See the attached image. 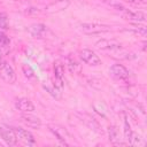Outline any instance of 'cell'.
Listing matches in <instances>:
<instances>
[{"instance_id":"6","label":"cell","mask_w":147,"mask_h":147,"mask_svg":"<svg viewBox=\"0 0 147 147\" xmlns=\"http://www.w3.org/2000/svg\"><path fill=\"white\" fill-rule=\"evenodd\" d=\"M13 130L16 133L17 140L22 141L23 144H25L28 146H34L36 145V139H34V137L32 136V133L30 131H28L25 129H22V127H13Z\"/></svg>"},{"instance_id":"23","label":"cell","mask_w":147,"mask_h":147,"mask_svg":"<svg viewBox=\"0 0 147 147\" xmlns=\"http://www.w3.org/2000/svg\"><path fill=\"white\" fill-rule=\"evenodd\" d=\"M1 146H2V145H1V144H0V147H1Z\"/></svg>"},{"instance_id":"19","label":"cell","mask_w":147,"mask_h":147,"mask_svg":"<svg viewBox=\"0 0 147 147\" xmlns=\"http://www.w3.org/2000/svg\"><path fill=\"white\" fill-rule=\"evenodd\" d=\"M10 45V39H9V37L6 34V33H3L2 31H0V46L1 47H8Z\"/></svg>"},{"instance_id":"14","label":"cell","mask_w":147,"mask_h":147,"mask_svg":"<svg viewBox=\"0 0 147 147\" xmlns=\"http://www.w3.org/2000/svg\"><path fill=\"white\" fill-rule=\"evenodd\" d=\"M95 46L99 48V49H102V51H107V52H110V51H114V49H117L119 47H122L121 42L116 41V40H107V39H102V40H99Z\"/></svg>"},{"instance_id":"5","label":"cell","mask_w":147,"mask_h":147,"mask_svg":"<svg viewBox=\"0 0 147 147\" xmlns=\"http://www.w3.org/2000/svg\"><path fill=\"white\" fill-rule=\"evenodd\" d=\"M29 33L34 37V38H39V39H44V38H47L48 34H52L49 29L45 25V24H41V23H34L32 25H30L29 28Z\"/></svg>"},{"instance_id":"1","label":"cell","mask_w":147,"mask_h":147,"mask_svg":"<svg viewBox=\"0 0 147 147\" xmlns=\"http://www.w3.org/2000/svg\"><path fill=\"white\" fill-rule=\"evenodd\" d=\"M80 30L86 34H99L110 31V26L99 23H83L80 25Z\"/></svg>"},{"instance_id":"10","label":"cell","mask_w":147,"mask_h":147,"mask_svg":"<svg viewBox=\"0 0 147 147\" xmlns=\"http://www.w3.org/2000/svg\"><path fill=\"white\" fill-rule=\"evenodd\" d=\"M53 74H54V79H55V87H57L59 90H62V87H63L64 68H63V64L60 61H56L54 63Z\"/></svg>"},{"instance_id":"4","label":"cell","mask_w":147,"mask_h":147,"mask_svg":"<svg viewBox=\"0 0 147 147\" xmlns=\"http://www.w3.org/2000/svg\"><path fill=\"white\" fill-rule=\"evenodd\" d=\"M122 16L124 20L133 23V24H138V23H144L146 21V14L142 11H132L129 9H124L122 10Z\"/></svg>"},{"instance_id":"21","label":"cell","mask_w":147,"mask_h":147,"mask_svg":"<svg viewBox=\"0 0 147 147\" xmlns=\"http://www.w3.org/2000/svg\"><path fill=\"white\" fill-rule=\"evenodd\" d=\"M7 17H6V15L5 14H2V13H0V30L1 29H7Z\"/></svg>"},{"instance_id":"11","label":"cell","mask_w":147,"mask_h":147,"mask_svg":"<svg viewBox=\"0 0 147 147\" xmlns=\"http://www.w3.org/2000/svg\"><path fill=\"white\" fill-rule=\"evenodd\" d=\"M15 108L22 113H32L36 110L34 105L28 98H18L15 100Z\"/></svg>"},{"instance_id":"20","label":"cell","mask_w":147,"mask_h":147,"mask_svg":"<svg viewBox=\"0 0 147 147\" xmlns=\"http://www.w3.org/2000/svg\"><path fill=\"white\" fill-rule=\"evenodd\" d=\"M124 2L134 6V7H145L146 6V0H123Z\"/></svg>"},{"instance_id":"2","label":"cell","mask_w":147,"mask_h":147,"mask_svg":"<svg viewBox=\"0 0 147 147\" xmlns=\"http://www.w3.org/2000/svg\"><path fill=\"white\" fill-rule=\"evenodd\" d=\"M79 57L84 63H86L88 65L95 67L101 63V59L99 57V55L88 48H84V49L79 51Z\"/></svg>"},{"instance_id":"22","label":"cell","mask_w":147,"mask_h":147,"mask_svg":"<svg viewBox=\"0 0 147 147\" xmlns=\"http://www.w3.org/2000/svg\"><path fill=\"white\" fill-rule=\"evenodd\" d=\"M2 62H3V61H2V56H1V53H0V64H1Z\"/></svg>"},{"instance_id":"13","label":"cell","mask_w":147,"mask_h":147,"mask_svg":"<svg viewBox=\"0 0 147 147\" xmlns=\"http://www.w3.org/2000/svg\"><path fill=\"white\" fill-rule=\"evenodd\" d=\"M51 132L56 137V139L62 144V145H68L67 142V138L69 137L68 132L62 127V126H59V125H49L48 126Z\"/></svg>"},{"instance_id":"12","label":"cell","mask_w":147,"mask_h":147,"mask_svg":"<svg viewBox=\"0 0 147 147\" xmlns=\"http://www.w3.org/2000/svg\"><path fill=\"white\" fill-rule=\"evenodd\" d=\"M21 121L23 124H25L28 127H31V129H39L41 126V121L33 116V115H30L29 113H24L21 115Z\"/></svg>"},{"instance_id":"18","label":"cell","mask_w":147,"mask_h":147,"mask_svg":"<svg viewBox=\"0 0 147 147\" xmlns=\"http://www.w3.org/2000/svg\"><path fill=\"white\" fill-rule=\"evenodd\" d=\"M22 71L24 74V76L28 78V79H36V75H34V71L33 69L28 65V64H23L22 65Z\"/></svg>"},{"instance_id":"8","label":"cell","mask_w":147,"mask_h":147,"mask_svg":"<svg viewBox=\"0 0 147 147\" xmlns=\"http://www.w3.org/2000/svg\"><path fill=\"white\" fill-rule=\"evenodd\" d=\"M0 137L8 146H15L17 144V137L13 127L0 126Z\"/></svg>"},{"instance_id":"7","label":"cell","mask_w":147,"mask_h":147,"mask_svg":"<svg viewBox=\"0 0 147 147\" xmlns=\"http://www.w3.org/2000/svg\"><path fill=\"white\" fill-rule=\"evenodd\" d=\"M109 72L113 78L117 79V80H126L129 79V70L123 65V64H119V63H115L110 67L109 69Z\"/></svg>"},{"instance_id":"17","label":"cell","mask_w":147,"mask_h":147,"mask_svg":"<svg viewBox=\"0 0 147 147\" xmlns=\"http://www.w3.org/2000/svg\"><path fill=\"white\" fill-rule=\"evenodd\" d=\"M132 136H133V131H132V129L130 126V123H129L127 117H125V119H124V137H125L127 144H130Z\"/></svg>"},{"instance_id":"16","label":"cell","mask_w":147,"mask_h":147,"mask_svg":"<svg viewBox=\"0 0 147 147\" xmlns=\"http://www.w3.org/2000/svg\"><path fill=\"white\" fill-rule=\"evenodd\" d=\"M67 64H68V68H69L70 72H72V74L80 72V64H79L75 59H70V57H68V60H67Z\"/></svg>"},{"instance_id":"3","label":"cell","mask_w":147,"mask_h":147,"mask_svg":"<svg viewBox=\"0 0 147 147\" xmlns=\"http://www.w3.org/2000/svg\"><path fill=\"white\" fill-rule=\"evenodd\" d=\"M0 77L7 84H14L16 82L15 70L13 69V67L9 63H7L5 61L0 64Z\"/></svg>"},{"instance_id":"15","label":"cell","mask_w":147,"mask_h":147,"mask_svg":"<svg viewBox=\"0 0 147 147\" xmlns=\"http://www.w3.org/2000/svg\"><path fill=\"white\" fill-rule=\"evenodd\" d=\"M108 136H109V141L115 145V146H125L127 142H122L119 138V131L115 125H109L108 127Z\"/></svg>"},{"instance_id":"9","label":"cell","mask_w":147,"mask_h":147,"mask_svg":"<svg viewBox=\"0 0 147 147\" xmlns=\"http://www.w3.org/2000/svg\"><path fill=\"white\" fill-rule=\"evenodd\" d=\"M78 115V117L80 118V121L82 122H84L91 130H93L94 132H96V133H99V134H102V130H101V126H100V124L98 123V121L96 119H94L92 116H90L88 114H85V113H83V114H80V113H78L77 114Z\"/></svg>"}]
</instances>
